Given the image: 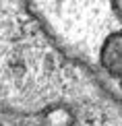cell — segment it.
<instances>
[{
	"label": "cell",
	"instance_id": "obj_2",
	"mask_svg": "<svg viewBox=\"0 0 122 126\" xmlns=\"http://www.w3.org/2000/svg\"><path fill=\"white\" fill-rule=\"evenodd\" d=\"M112 2V8H114V13L118 15V17L122 19V0H110Z\"/></svg>",
	"mask_w": 122,
	"mask_h": 126
},
{
	"label": "cell",
	"instance_id": "obj_1",
	"mask_svg": "<svg viewBox=\"0 0 122 126\" xmlns=\"http://www.w3.org/2000/svg\"><path fill=\"white\" fill-rule=\"evenodd\" d=\"M104 64L110 72L122 77V33H114L104 46Z\"/></svg>",
	"mask_w": 122,
	"mask_h": 126
}]
</instances>
